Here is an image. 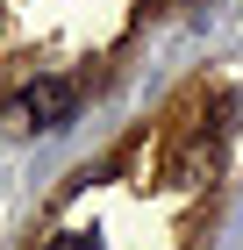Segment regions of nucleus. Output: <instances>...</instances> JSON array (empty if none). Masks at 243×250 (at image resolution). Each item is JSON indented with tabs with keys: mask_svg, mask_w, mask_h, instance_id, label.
Wrapping results in <instances>:
<instances>
[{
	"mask_svg": "<svg viewBox=\"0 0 243 250\" xmlns=\"http://www.w3.org/2000/svg\"><path fill=\"white\" fill-rule=\"evenodd\" d=\"M72 79H36L29 93H22V107H29V129H65L72 122Z\"/></svg>",
	"mask_w": 243,
	"mask_h": 250,
	"instance_id": "f257e3e1",
	"label": "nucleus"
},
{
	"mask_svg": "<svg viewBox=\"0 0 243 250\" xmlns=\"http://www.w3.org/2000/svg\"><path fill=\"white\" fill-rule=\"evenodd\" d=\"M50 250H100V243H93V236H86V229H65V236H57Z\"/></svg>",
	"mask_w": 243,
	"mask_h": 250,
	"instance_id": "f03ea898",
	"label": "nucleus"
}]
</instances>
